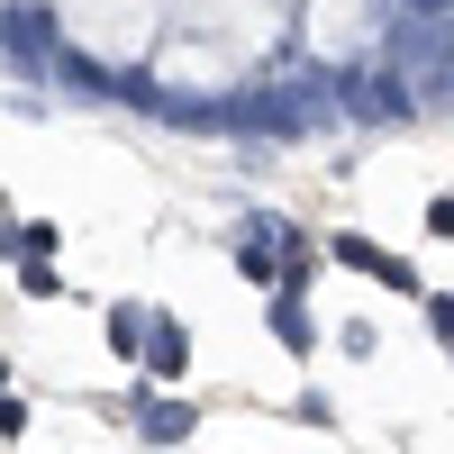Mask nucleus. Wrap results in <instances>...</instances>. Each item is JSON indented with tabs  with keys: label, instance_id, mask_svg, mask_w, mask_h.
Masks as SVG:
<instances>
[{
	"label": "nucleus",
	"instance_id": "9",
	"mask_svg": "<svg viewBox=\"0 0 454 454\" xmlns=\"http://www.w3.org/2000/svg\"><path fill=\"white\" fill-rule=\"evenodd\" d=\"M427 327H436V346H454V291H427Z\"/></svg>",
	"mask_w": 454,
	"mask_h": 454
},
{
	"label": "nucleus",
	"instance_id": "1",
	"mask_svg": "<svg viewBox=\"0 0 454 454\" xmlns=\"http://www.w3.org/2000/svg\"><path fill=\"white\" fill-rule=\"evenodd\" d=\"M145 372H155V382H182V372H192V327H182L173 309H155V336H145Z\"/></svg>",
	"mask_w": 454,
	"mask_h": 454
},
{
	"label": "nucleus",
	"instance_id": "8",
	"mask_svg": "<svg viewBox=\"0 0 454 454\" xmlns=\"http://www.w3.org/2000/svg\"><path fill=\"white\" fill-rule=\"evenodd\" d=\"M27 419H36V409H27V391H10V400H0V436H10V445L27 436Z\"/></svg>",
	"mask_w": 454,
	"mask_h": 454
},
{
	"label": "nucleus",
	"instance_id": "7",
	"mask_svg": "<svg viewBox=\"0 0 454 454\" xmlns=\"http://www.w3.org/2000/svg\"><path fill=\"white\" fill-rule=\"evenodd\" d=\"M19 291L27 300H64V273H55V263H19Z\"/></svg>",
	"mask_w": 454,
	"mask_h": 454
},
{
	"label": "nucleus",
	"instance_id": "12",
	"mask_svg": "<svg viewBox=\"0 0 454 454\" xmlns=\"http://www.w3.org/2000/svg\"><path fill=\"white\" fill-rule=\"evenodd\" d=\"M0 400H10V364H0Z\"/></svg>",
	"mask_w": 454,
	"mask_h": 454
},
{
	"label": "nucleus",
	"instance_id": "4",
	"mask_svg": "<svg viewBox=\"0 0 454 454\" xmlns=\"http://www.w3.org/2000/svg\"><path fill=\"white\" fill-rule=\"evenodd\" d=\"M263 237H273V218H246V237H237V273L263 282V291H282V254L263 246Z\"/></svg>",
	"mask_w": 454,
	"mask_h": 454
},
{
	"label": "nucleus",
	"instance_id": "2",
	"mask_svg": "<svg viewBox=\"0 0 454 454\" xmlns=\"http://www.w3.org/2000/svg\"><path fill=\"white\" fill-rule=\"evenodd\" d=\"M200 419H192V400H155V391H137V436L145 445H182Z\"/></svg>",
	"mask_w": 454,
	"mask_h": 454
},
{
	"label": "nucleus",
	"instance_id": "6",
	"mask_svg": "<svg viewBox=\"0 0 454 454\" xmlns=\"http://www.w3.org/2000/svg\"><path fill=\"white\" fill-rule=\"evenodd\" d=\"M372 282H382V291H400V300H427L419 263H400V254H382V263H372Z\"/></svg>",
	"mask_w": 454,
	"mask_h": 454
},
{
	"label": "nucleus",
	"instance_id": "5",
	"mask_svg": "<svg viewBox=\"0 0 454 454\" xmlns=\"http://www.w3.org/2000/svg\"><path fill=\"white\" fill-rule=\"evenodd\" d=\"M327 254L346 263V273H372V263H382V246H372V237H355V227H336V237H327Z\"/></svg>",
	"mask_w": 454,
	"mask_h": 454
},
{
	"label": "nucleus",
	"instance_id": "3",
	"mask_svg": "<svg viewBox=\"0 0 454 454\" xmlns=\"http://www.w3.org/2000/svg\"><path fill=\"white\" fill-rule=\"evenodd\" d=\"M263 327H273V336H282L291 355H318V318H309V300H300V291H273V309H263Z\"/></svg>",
	"mask_w": 454,
	"mask_h": 454
},
{
	"label": "nucleus",
	"instance_id": "10",
	"mask_svg": "<svg viewBox=\"0 0 454 454\" xmlns=\"http://www.w3.org/2000/svg\"><path fill=\"white\" fill-rule=\"evenodd\" d=\"M427 237H454V192H436V200H427Z\"/></svg>",
	"mask_w": 454,
	"mask_h": 454
},
{
	"label": "nucleus",
	"instance_id": "11",
	"mask_svg": "<svg viewBox=\"0 0 454 454\" xmlns=\"http://www.w3.org/2000/svg\"><path fill=\"white\" fill-rule=\"evenodd\" d=\"M409 10H427V19H436V10H454V0H409Z\"/></svg>",
	"mask_w": 454,
	"mask_h": 454
}]
</instances>
